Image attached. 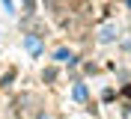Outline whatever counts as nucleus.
<instances>
[{
	"instance_id": "nucleus-1",
	"label": "nucleus",
	"mask_w": 131,
	"mask_h": 119,
	"mask_svg": "<svg viewBox=\"0 0 131 119\" xmlns=\"http://www.w3.org/2000/svg\"><path fill=\"white\" fill-rule=\"evenodd\" d=\"M57 60H60V63H74V57L69 54L66 48H60V51H57Z\"/></svg>"
},
{
	"instance_id": "nucleus-2",
	"label": "nucleus",
	"mask_w": 131,
	"mask_h": 119,
	"mask_svg": "<svg viewBox=\"0 0 131 119\" xmlns=\"http://www.w3.org/2000/svg\"><path fill=\"white\" fill-rule=\"evenodd\" d=\"M24 45L30 48L33 54H36V51H39V39H33V36H27V39H24Z\"/></svg>"
},
{
	"instance_id": "nucleus-3",
	"label": "nucleus",
	"mask_w": 131,
	"mask_h": 119,
	"mask_svg": "<svg viewBox=\"0 0 131 119\" xmlns=\"http://www.w3.org/2000/svg\"><path fill=\"white\" fill-rule=\"evenodd\" d=\"M74 98H86V89H83V86H74Z\"/></svg>"
}]
</instances>
